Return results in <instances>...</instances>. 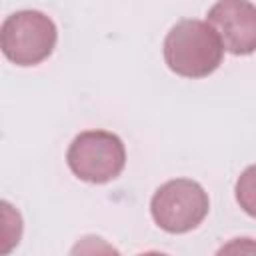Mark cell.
<instances>
[{"label": "cell", "instance_id": "1", "mask_svg": "<svg viewBox=\"0 0 256 256\" xmlns=\"http://www.w3.org/2000/svg\"><path fill=\"white\" fill-rule=\"evenodd\" d=\"M224 58V44L218 32L204 20L184 18L164 38L166 66L182 78H206Z\"/></svg>", "mask_w": 256, "mask_h": 256}, {"label": "cell", "instance_id": "2", "mask_svg": "<svg viewBox=\"0 0 256 256\" xmlns=\"http://www.w3.org/2000/svg\"><path fill=\"white\" fill-rule=\"evenodd\" d=\"M66 164L78 180L106 184L122 174L126 166V148L114 132L84 130L70 142Z\"/></svg>", "mask_w": 256, "mask_h": 256}, {"label": "cell", "instance_id": "3", "mask_svg": "<svg viewBox=\"0 0 256 256\" xmlns=\"http://www.w3.org/2000/svg\"><path fill=\"white\" fill-rule=\"evenodd\" d=\"M58 28L40 10H18L2 22L0 46L16 66H36L56 48Z\"/></svg>", "mask_w": 256, "mask_h": 256}, {"label": "cell", "instance_id": "4", "mask_svg": "<svg viewBox=\"0 0 256 256\" xmlns=\"http://www.w3.org/2000/svg\"><path fill=\"white\" fill-rule=\"evenodd\" d=\"M210 200L206 190L190 178H174L156 188L150 200V214L156 226L168 234H186L198 228L208 216Z\"/></svg>", "mask_w": 256, "mask_h": 256}, {"label": "cell", "instance_id": "5", "mask_svg": "<svg viewBox=\"0 0 256 256\" xmlns=\"http://www.w3.org/2000/svg\"><path fill=\"white\" fill-rule=\"evenodd\" d=\"M224 50L234 56L256 52V6L250 0H218L206 14Z\"/></svg>", "mask_w": 256, "mask_h": 256}, {"label": "cell", "instance_id": "6", "mask_svg": "<svg viewBox=\"0 0 256 256\" xmlns=\"http://www.w3.org/2000/svg\"><path fill=\"white\" fill-rule=\"evenodd\" d=\"M234 196H236V202L240 204V208L256 218V164L248 166L236 180V186H234Z\"/></svg>", "mask_w": 256, "mask_h": 256}]
</instances>
